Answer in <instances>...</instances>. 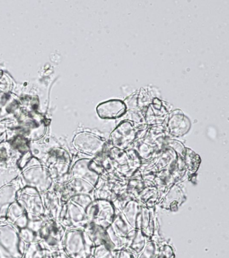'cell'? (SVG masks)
Wrapping results in <instances>:
<instances>
[{"label":"cell","instance_id":"obj_31","mask_svg":"<svg viewBox=\"0 0 229 258\" xmlns=\"http://www.w3.org/2000/svg\"><path fill=\"white\" fill-rule=\"evenodd\" d=\"M154 182L160 191L162 197L172 185L175 184L174 179L168 169L155 173Z\"/></svg>","mask_w":229,"mask_h":258},{"label":"cell","instance_id":"obj_7","mask_svg":"<svg viewBox=\"0 0 229 258\" xmlns=\"http://www.w3.org/2000/svg\"><path fill=\"white\" fill-rule=\"evenodd\" d=\"M73 146L81 154L94 158L105 153L109 144L99 135L93 133L82 132L74 138Z\"/></svg>","mask_w":229,"mask_h":258},{"label":"cell","instance_id":"obj_4","mask_svg":"<svg viewBox=\"0 0 229 258\" xmlns=\"http://www.w3.org/2000/svg\"><path fill=\"white\" fill-rule=\"evenodd\" d=\"M19 230L6 218L0 219V247L13 258H23L28 246L20 237Z\"/></svg>","mask_w":229,"mask_h":258},{"label":"cell","instance_id":"obj_34","mask_svg":"<svg viewBox=\"0 0 229 258\" xmlns=\"http://www.w3.org/2000/svg\"><path fill=\"white\" fill-rule=\"evenodd\" d=\"M128 157V165L130 169L136 172L141 167L142 161L138 156L137 153L133 149L130 148L126 150Z\"/></svg>","mask_w":229,"mask_h":258},{"label":"cell","instance_id":"obj_16","mask_svg":"<svg viewBox=\"0 0 229 258\" xmlns=\"http://www.w3.org/2000/svg\"><path fill=\"white\" fill-rule=\"evenodd\" d=\"M186 200V194L182 187L178 183H175L162 196L158 205L166 211L176 212Z\"/></svg>","mask_w":229,"mask_h":258},{"label":"cell","instance_id":"obj_8","mask_svg":"<svg viewBox=\"0 0 229 258\" xmlns=\"http://www.w3.org/2000/svg\"><path fill=\"white\" fill-rule=\"evenodd\" d=\"M135 231L136 229L126 221L121 212L118 211L116 212L111 225L106 229L115 251L125 249L130 237Z\"/></svg>","mask_w":229,"mask_h":258},{"label":"cell","instance_id":"obj_25","mask_svg":"<svg viewBox=\"0 0 229 258\" xmlns=\"http://www.w3.org/2000/svg\"><path fill=\"white\" fill-rule=\"evenodd\" d=\"M6 219L17 226L20 229L27 227L29 223L27 213L17 201L10 206L6 216Z\"/></svg>","mask_w":229,"mask_h":258},{"label":"cell","instance_id":"obj_22","mask_svg":"<svg viewBox=\"0 0 229 258\" xmlns=\"http://www.w3.org/2000/svg\"><path fill=\"white\" fill-rule=\"evenodd\" d=\"M169 139H170V135L168 134L166 126L162 124L148 126L145 135L142 139L156 148L157 150L161 151L165 148V144Z\"/></svg>","mask_w":229,"mask_h":258},{"label":"cell","instance_id":"obj_39","mask_svg":"<svg viewBox=\"0 0 229 258\" xmlns=\"http://www.w3.org/2000/svg\"><path fill=\"white\" fill-rule=\"evenodd\" d=\"M154 258H176V255L172 246L164 244L159 247L158 252Z\"/></svg>","mask_w":229,"mask_h":258},{"label":"cell","instance_id":"obj_21","mask_svg":"<svg viewBox=\"0 0 229 258\" xmlns=\"http://www.w3.org/2000/svg\"><path fill=\"white\" fill-rule=\"evenodd\" d=\"M137 229L148 239H152L157 231L156 208L150 209L142 205Z\"/></svg>","mask_w":229,"mask_h":258},{"label":"cell","instance_id":"obj_40","mask_svg":"<svg viewBox=\"0 0 229 258\" xmlns=\"http://www.w3.org/2000/svg\"><path fill=\"white\" fill-rule=\"evenodd\" d=\"M117 258H136V256L126 249L118 251Z\"/></svg>","mask_w":229,"mask_h":258},{"label":"cell","instance_id":"obj_14","mask_svg":"<svg viewBox=\"0 0 229 258\" xmlns=\"http://www.w3.org/2000/svg\"><path fill=\"white\" fill-rule=\"evenodd\" d=\"M126 182H118L99 178L92 196L94 200H106L113 203L118 194L126 188Z\"/></svg>","mask_w":229,"mask_h":258},{"label":"cell","instance_id":"obj_17","mask_svg":"<svg viewBox=\"0 0 229 258\" xmlns=\"http://www.w3.org/2000/svg\"><path fill=\"white\" fill-rule=\"evenodd\" d=\"M23 186L19 176L0 187V219L6 218L10 206L17 201L18 191Z\"/></svg>","mask_w":229,"mask_h":258},{"label":"cell","instance_id":"obj_5","mask_svg":"<svg viewBox=\"0 0 229 258\" xmlns=\"http://www.w3.org/2000/svg\"><path fill=\"white\" fill-rule=\"evenodd\" d=\"M65 229L59 221L43 217L39 235L41 241L39 243L43 249L51 252L63 249V241Z\"/></svg>","mask_w":229,"mask_h":258},{"label":"cell","instance_id":"obj_24","mask_svg":"<svg viewBox=\"0 0 229 258\" xmlns=\"http://www.w3.org/2000/svg\"><path fill=\"white\" fill-rule=\"evenodd\" d=\"M85 230L90 239H91L94 246L100 245H106V247L112 250H114V246L110 241L109 236L108 235L106 229L96 225L95 224L89 223ZM115 251V250H114Z\"/></svg>","mask_w":229,"mask_h":258},{"label":"cell","instance_id":"obj_1","mask_svg":"<svg viewBox=\"0 0 229 258\" xmlns=\"http://www.w3.org/2000/svg\"><path fill=\"white\" fill-rule=\"evenodd\" d=\"M19 177L23 187H34L40 194L49 190L54 184L47 167L34 157L21 169Z\"/></svg>","mask_w":229,"mask_h":258},{"label":"cell","instance_id":"obj_20","mask_svg":"<svg viewBox=\"0 0 229 258\" xmlns=\"http://www.w3.org/2000/svg\"><path fill=\"white\" fill-rule=\"evenodd\" d=\"M106 152L111 159L114 168L124 178L128 179L133 175L134 171L130 169L128 165V157L126 150L115 148L109 145Z\"/></svg>","mask_w":229,"mask_h":258},{"label":"cell","instance_id":"obj_13","mask_svg":"<svg viewBox=\"0 0 229 258\" xmlns=\"http://www.w3.org/2000/svg\"><path fill=\"white\" fill-rule=\"evenodd\" d=\"M166 126L170 136L182 137L188 134L192 128V122L180 109L173 110L166 119Z\"/></svg>","mask_w":229,"mask_h":258},{"label":"cell","instance_id":"obj_36","mask_svg":"<svg viewBox=\"0 0 229 258\" xmlns=\"http://www.w3.org/2000/svg\"><path fill=\"white\" fill-rule=\"evenodd\" d=\"M165 147L172 149L179 157L184 158L185 153H186V147L181 141L170 138L167 140Z\"/></svg>","mask_w":229,"mask_h":258},{"label":"cell","instance_id":"obj_10","mask_svg":"<svg viewBox=\"0 0 229 258\" xmlns=\"http://www.w3.org/2000/svg\"><path fill=\"white\" fill-rule=\"evenodd\" d=\"M58 221L65 230L85 229L90 223L86 210L70 200L64 204Z\"/></svg>","mask_w":229,"mask_h":258},{"label":"cell","instance_id":"obj_18","mask_svg":"<svg viewBox=\"0 0 229 258\" xmlns=\"http://www.w3.org/2000/svg\"><path fill=\"white\" fill-rule=\"evenodd\" d=\"M41 195L45 209L44 217L58 221L64 205L59 191L54 188L53 185L49 190L41 193Z\"/></svg>","mask_w":229,"mask_h":258},{"label":"cell","instance_id":"obj_33","mask_svg":"<svg viewBox=\"0 0 229 258\" xmlns=\"http://www.w3.org/2000/svg\"><path fill=\"white\" fill-rule=\"evenodd\" d=\"M118 251L109 249L104 245L96 246L90 258H117Z\"/></svg>","mask_w":229,"mask_h":258},{"label":"cell","instance_id":"obj_29","mask_svg":"<svg viewBox=\"0 0 229 258\" xmlns=\"http://www.w3.org/2000/svg\"><path fill=\"white\" fill-rule=\"evenodd\" d=\"M149 240L150 239L146 237L140 230L136 229L133 235L130 237L125 249L134 254L136 257L142 251Z\"/></svg>","mask_w":229,"mask_h":258},{"label":"cell","instance_id":"obj_12","mask_svg":"<svg viewBox=\"0 0 229 258\" xmlns=\"http://www.w3.org/2000/svg\"><path fill=\"white\" fill-rule=\"evenodd\" d=\"M70 178L78 177L91 183L94 187L100 178L94 167V159L89 157H80L72 162L69 171Z\"/></svg>","mask_w":229,"mask_h":258},{"label":"cell","instance_id":"obj_3","mask_svg":"<svg viewBox=\"0 0 229 258\" xmlns=\"http://www.w3.org/2000/svg\"><path fill=\"white\" fill-rule=\"evenodd\" d=\"M94 247L95 246L85 230H66L63 237V249L69 258H90Z\"/></svg>","mask_w":229,"mask_h":258},{"label":"cell","instance_id":"obj_6","mask_svg":"<svg viewBox=\"0 0 229 258\" xmlns=\"http://www.w3.org/2000/svg\"><path fill=\"white\" fill-rule=\"evenodd\" d=\"M17 201L27 213L29 221H39L44 217L45 209L41 194L34 187L27 186L19 189Z\"/></svg>","mask_w":229,"mask_h":258},{"label":"cell","instance_id":"obj_27","mask_svg":"<svg viewBox=\"0 0 229 258\" xmlns=\"http://www.w3.org/2000/svg\"><path fill=\"white\" fill-rule=\"evenodd\" d=\"M142 207L141 204L136 200L132 199L120 211L130 225L135 229L138 228Z\"/></svg>","mask_w":229,"mask_h":258},{"label":"cell","instance_id":"obj_19","mask_svg":"<svg viewBox=\"0 0 229 258\" xmlns=\"http://www.w3.org/2000/svg\"><path fill=\"white\" fill-rule=\"evenodd\" d=\"M164 102L156 98L148 104L144 116V122L148 126L164 124L166 122L170 113Z\"/></svg>","mask_w":229,"mask_h":258},{"label":"cell","instance_id":"obj_9","mask_svg":"<svg viewBox=\"0 0 229 258\" xmlns=\"http://www.w3.org/2000/svg\"><path fill=\"white\" fill-rule=\"evenodd\" d=\"M116 210L111 202L106 200H94L86 210L90 223L107 229L113 221Z\"/></svg>","mask_w":229,"mask_h":258},{"label":"cell","instance_id":"obj_38","mask_svg":"<svg viewBox=\"0 0 229 258\" xmlns=\"http://www.w3.org/2000/svg\"><path fill=\"white\" fill-rule=\"evenodd\" d=\"M69 200L86 210L94 199L92 195H78L74 196Z\"/></svg>","mask_w":229,"mask_h":258},{"label":"cell","instance_id":"obj_11","mask_svg":"<svg viewBox=\"0 0 229 258\" xmlns=\"http://www.w3.org/2000/svg\"><path fill=\"white\" fill-rule=\"evenodd\" d=\"M53 187L59 191L64 204L75 195H92L94 189V186L91 183L78 177H72L63 184L54 183Z\"/></svg>","mask_w":229,"mask_h":258},{"label":"cell","instance_id":"obj_28","mask_svg":"<svg viewBox=\"0 0 229 258\" xmlns=\"http://www.w3.org/2000/svg\"><path fill=\"white\" fill-rule=\"evenodd\" d=\"M183 160L184 162L186 175L192 177L196 174L201 164L200 155L197 154L192 149L186 147V153H185Z\"/></svg>","mask_w":229,"mask_h":258},{"label":"cell","instance_id":"obj_32","mask_svg":"<svg viewBox=\"0 0 229 258\" xmlns=\"http://www.w3.org/2000/svg\"><path fill=\"white\" fill-rule=\"evenodd\" d=\"M131 148L137 153L138 156L142 159V162L149 160L160 151L157 150L151 145L148 144L142 139H137L132 145Z\"/></svg>","mask_w":229,"mask_h":258},{"label":"cell","instance_id":"obj_30","mask_svg":"<svg viewBox=\"0 0 229 258\" xmlns=\"http://www.w3.org/2000/svg\"><path fill=\"white\" fill-rule=\"evenodd\" d=\"M144 185H144L142 175L139 170H138L134 172L130 178L127 179V181H126V191L131 196L132 199L136 201L138 196L144 189Z\"/></svg>","mask_w":229,"mask_h":258},{"label":"cell","instance_id":"obj_2","mask_svg":"<svg viewBox=\"0 0 229 258\" xmlns=\"http://www.w3.org/2000/svg\"><path fill=\"white\" fill-rule=\"evenodd\" d=\"M148 125L137 124L130 120L121 121L110 133L108 144L112 147L127 150L137 139L143 138Z\"/></svg>","mask_w":229,"mask_h":258},{"label":"cell","instance_id":"obj_26","mask_svg":"<svg viewBox=\"0 0 229 258\" xmlns=\"http://www.w3.org/2000/svg\"><path fill=\"white\" fill-rule=\"evenodd\" d=\"M178 155L172 149L165 147L160 151L154 163L152 173H156L165 169H168L176 161Z\"/></svg>","mask_w":229,"mask_h":258},{"label":"cell","instance_id":"obj_23","mask_svg":"<svg viewBox=\"0 0 229 258\" xmlns=\"http://www.w3.org/2000/svg\"><path fill=\"white\" fill-rule=\"evenodd\" d=\"M144 187L141 192L138 196L136 201L144 206V207L150 208H156L160 202L162 195L157 188L154 182V179H144Z\"/></svg>","mask_w":229,"mask_h":258},{"label":"cell","instance_id":"obj_35","mask_svg":"<svg viewBox=\"0 0 229 258\" xmlns=\"http://www.w3.org/2000/svg\"><path fill=\"white\" fill-rule=\"evenodd\" d=\"M158 244L154 240L150 239L136 258H154L158 252Z\"/></svg>","mask_w":229,"mask_h":258},{"label":"cell","instance_id":"obj_37","mask_svg":"<svg viewBox=\"0 0 229 258\" xmlns=\"http://www.w3.org/2000/svg\"><path fill=\"white\" fill-rule=\"evenodd\" d=\"M131 200H132V198L131 196L128 194V191H126V188L122 189V190L118 194L115 201H114L112 204H113L116 211H121L123 209V208L125 207L126 204L130 201H131Z\"/></svg>","mask_w":229,"mask_h":258},{"label":"cell","instance_id":"obj_15","mask_svg":"<svg viewBox=\"0 0 229 258\" xmlns=\"http://www.w3.org/2000/svg\"><path fill=\"white\" fill-rule=\"evenodd\" d=\"M127 105L120 99H111L100 103L96 107V112L103 120H116L127 113Z\"/></svg>","mask_w":229,"mask_h":258}]
</instances>
